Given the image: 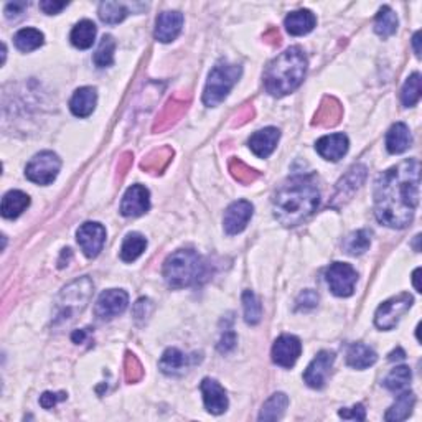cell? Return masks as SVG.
Instances as JSON below:
<instances>
[{
  "label": "cell",
  "mask_w": 422,
  "mask_h": 422,
  "mask_svg": "<svg viewBox=\"0 0 422 422\" xmlns=\"http://www.w3.org/2000/svg\"><path fill=\"white\" fill-rule=\"evenodd\" d=\"M419 160L409 158L380 175L375 185L378 221L389 228H406L419 203Z\"/></svg>",
  "instance_id": "1"
},
{
  "label": "cell",
  "mask_w": 422,
  "mask_h": 422,
  "mask_svg": "<svg viewBox=\"0 0 422 422\" xmlns=\"http://www.w3.org/2000/svg\"><path fill=\"white\" fill-rule=\"evenodd\" d=\"M320 192L314 175H296L274 196V217L284 226H297L316 210Z\"/></svg>",
  "instance_id": "2"
},
{
  "label": "cell",
  "mask_w": 422,
  "mask_h": 422,
  "mask_svg": "<svg viewBox=\"0 0 422 422\" xmlns=\"http://www.w3.org/2000/svg\"><path fill=\"white\" fill-rule=\"evenodd\" d=\"M307 73V56L301 47H290L267 66L264 85L272 96L296 91Z\"/></svg>",
  "instance_id": "3"
},
{
  "label": "cell",
  "mask_w": 422,
  "mask_h": 422,
  "mask_svg": "<svg viewBox=\"0 0 422 422\" xmlns=\"http://www.w3.org/2000/svg\"><path fill=\"white\" fill-rule=\"evenodd\" d=\"M205 276V262L195 251L178 249L164 264V277L171 289L196 284Z\"/></svg>",
  "instance_id": "4"
},
{
  "label": "cell",
  "mask_w": 422,
  "mask_h": 422,
  "mask_svg": "<svg viewBox=\"0 0 422 422\" xmlns=\"http://www.w3.org/2000/svg\"><path fill=\"white\" fill-rule=\"evenodd\" d=\"M241 76V66L231 63H218L211 69L208 81H206L205 92H203V103L208 108H217L221 104L224 98L230 94L233 86L236 85L237 79Z\"/></svg>",
  "instance_id": "5"
},
{
  "label": "cell",
  "mask_w": 422,
  "mask_h": 422,
  "mask_svg": "<svg viewBox=\"0 0 422 422\" xmlns=\"http://www.w3.org/2000/svg\"><path fill=\"white\" fill-rule=\"evenodd\" d=\"M92 294V282L90 277H83L71 282L61 290L58 298V314L56 320L73 319L78 312H83L86 303L90 302Z\"/></svg>",
  "instance_id": "6"
},
{
  "label": "cell",
  "mask_w": 422,
  "mask_h": 422,
  "mask_svg": "<svg viewBox=\"0 0 422 422\" xmlns=\"http://www.w3.org/2000/svg\"><path fill=\"white\" fill-rule=\"evenodd\" d=\"M61 169V160L53 152H40L28 162L25 175L30 182L37 185H50L58 177Z\"/></svg>",
  "instance_id": "7"
},
{
  "label": "cell",
  "mask_w": 422,
  "mask_h": 422,
  "mask_svg": "<svg viewBox=\"0 0 422 422\" xmlns=\"http://www.w3.org/2000/svg\"><path fill=\"white\" fill-rule=\"evenodd\" d=\"M412 305V297L409 294H399L398 297L389 298L386 301L380 309L376 310L375 315V323L378 328L381 330H393L398 325L401 316L411 309Z\"/></svg>",
  "instance_id": "8"
},
{
  "label": "cell",
  "mask_w": 422,
  "mask_h": 422,
  "mask_svg": "<svg viewBox=\"0 0 422 422\" xmlns=\"http://www.w3.org/2000/svg\"><path fill=\"white\" fill-rule=\"evenodd\" d=\"M358 274L350 264L333 262L327 271V282L330 290L338 297H350L355 292Z\"/></svg>",
  "instance_id": "9"
},
{
  "label": "cell",
  "mask_w": 422,
  "mask_h": 422,
  "mask_svg": "<svg viewBox=\"0 0 422 422\" xmlns=\"http://www.w3.org/2000/svg\"><path fill=\"white\" fill-rule=\"evenodd\" d=\"M127 303H129V296H127V292H124V290H106V292L99 296L98 302H96V316H99L101 320H111L114 316L121 315L127 309Z\"/></svg>",
  "instance_id": "10"
},
{
  "label": "cell",
  "mask_w": 422,
  "mask_h": 422,
  "mask_svg": "<svg viewBox=\"0 0 422 422\" xmlns=\"http://www.w3.org/2000/svg\"><path fill=\"white\" fill-rule=\"evenodd\" d=\"M333 362H335V355H333L332 351H320L314 358V362L307 366L305 373H303V381H305L310 388L322 389L325 382H327Z\"/></svg>",
  "instance_id": "11"
},
{
  "label": "cell",
  "mask_w": 422,
  "mask_h": 422,
  "mask_svg": "<svg viewBox=\"0 0 422 422\" xmlns=\"http://www.w3.org/2000/svg\"><path fill=\"white\" fill-rule=\"evenodd\" d=\"M78 244L81 246L83 253L87 258H96L103 251L106 243V230L99 223H85L81 224L78 233Z\"/></svg>",
  "instance_id": "12"
},
{
  "label": "cell",
  "mask_w": 422,
  "mask_h": 422,
  "mask_svg": "<svg viewBox=\"0 0 422 422\" xmlns=\"http://www.w3.org/2000/svg\"><path fill=\"white\" fill-rule=\"evenodd\" d=\"M302 353V343L294 335H282L272 346V360L282 368H292Z\"/></svg>",
  "instance_id": "13"
},
{
  "label": "cell",
  "mask_w": 422,
  "mask_h": 422,
  "mask_svg": "<svg viewBox=\"0 0 422 422\" xmlns=\"http://www.w3.org/2000/svg\"><path fill=\"white\" fill-rule=\"evenodd\" d=\"M149 208H151V193L142 185H132L129 190L126 192L124 198H122V217H140V214L147 213Z\"/></svg>",
  "instance_id": "14"
},
{
  "label": "cell",
  "mask_w": 422,
  "mask_h": 422,
  "mask_svg": "<svg viewBox=\"0 0 422 422\" xmlns=\"http://www.w3.org/2000/svg\"><path fill=\"white\" fill-rule=\"evenodd\" d=\"M253 205L246 200L235 201L224 213V231L228 235H237L248 226L249 219L253 218Z\"/></svg>",
  "instance_id": "15"
},
{
  "label": "cell",
  "mask_w": 422,
  "mask_h": 422,
  "mask_svg": "<svg viewBox=\"0 0 422 422\" xmlns=\"http://www.w3.org/2000/svg\"><path fill=\"white\" fill-rule=\"evenodd\" d=\"M364 178H366V167L364 165H355L348 170V174L343 177L337 185V192L333 195V206H337L338 201L345 203L346 200H350L351 195L362 187Z\"/></svg>",
  "instance_id": "16"
},
{
  "label": "cell",
  "mask_w": 422,
  "mask_h": 422,
  "mask_svg": "<svg viewBox=\"0 0 422 422\" xmlns=\"http://www.w3.org/2000/svg\"><path fill=\"white\" fill-rule=\"evenodd\" d=\"M201 393H203V401L206 411L211 414H223L228 409V398L221 385L217 380H211V378H205L201 381Z\"/></svg>",
  "instance_id": "17"
},
{
  "label": "cell",
  "mask_w": 422,
  "mask_h": 422,
  "mask_svg": "<svg viewBox=\"0 0 422 422\" xmlns=\"http://www.w3.org/2000/svg\"><path fill=\"white\" fill-rule=\"evenodd\" d=\"M183 15L180 12H164L158 15L155 25V38L162 43H169L182 32Z\"/></svg>",
  "instance_id": "18"
},
{
  "label": "cell",
  "mask_w": 422,
  "mask_h": 422,
  "mask_svg": "<svg viewBox=\"0 0 422 422\" xmlns=\"http://www.w3.org/2000/svg\"><path fill=\"white\" fill-rule=\"evenodd\" d=\"M315 149L325 160L337 162L348 152V137L345 134L325 135V137L316 140Z\"/></svg>",
  "instance_id": "19"
},
{
  "label": "cell",
  "mask_w": 422,
  "mask_h": 422,
  "mask_svg": "<svg viewBox=\"0 0 422 422\" xmlns=\"http://www.w3.org/2000/svg\"><path fill=\"white\" fill-rule=\"evenodd\" d=\"M279 137H280L279 129H276V127H266V129L258 130L256 134L251 135L249 147L258 157L267 158L276 151Z\"/></svg>",
  "instance_id": "20"
},
{
  "label": "cell",
  "mask_w": 422,
  "mask_h": 422,
  "mask_svg": "<svg viewBox=\"0 0 422 422\" xmlns=\"http://www.w3.org/2000/svg\"><path fill=\"white\" fill-rule=\"evenodd\" d=\"M96 103H98L96 90L86 86L76 90L71 101H69V108H71V112L76 117H87L96 109Z\"/></svg>",
  "instance_id": "21"
},
{
  "label": "cell",
  "mask_w": 422,
  "mask_h": 422,
  "mask_svg": "<svg viewBox=\"0 0 422 422\" xmlns=\"http://www.w3.org/2000/svg\"><path fill=\"white\" fill-rule=\"evenodd\" d=\"M315 25H316L315 15L310 10H305V8L289 13V15L285 17V28H287V32L290 35H294V37L307 35L314 30Z\"/></svg>",
  "instance_id": "22"
},
{
  "label": "cell",
  "mask_w": 422,
  "mask_h": 422,
  "mask_svg": "<svg viewBox=\"0 0 422 422\" xmlns=\"http://www.w3.org/2000/svg\"><path fill=\"white\" fill-rule=\"evenodd\" d=\"M412 144L411 132H409L407 126L403 122H396L386 134V147H388L389 153H403L406 152Z\"/></svg>",
  "instance_id": "23"
},
{
  "label": "cell",
  "mask_w": 422,
  "mask_h": 422,
  "mask_svg": "<svg viewBox=\"0 0 422 422\" xmlns=\"http://www.w3.org/2000/svg\"><path fill=\"white\" fill-rule=\"evenodd\" d=\"M30 196L20 190H12L6 193L2 198V217L7 219H13L20 217L24 211L28 208Z\"/></svg>",
  "instance_id": "24"
},
{
  "label": "cell",
  "mask_w": 422,
  "mask_h": 422,
  "mask_svg": "<svg viewBox=\"0 0 422 422\" xmlns=\"http://www.w3.org/2000/svg\"><path fill=\"white\" fill-rule=\"evenodd\" d=\"M378 356L375 350L363 343H353L346 353V363L355 369H366L376 363Z\"/></svg>",
  "instance_id": "25"
},
{
  "label": "cell",
  "mask_w": 422,
  "mask_h": 422,
  "mask_svg": "<svg viewBox=\"0 0 422 422\" xmlns=\"http://www.w3.org/2000/svg\"><path fill=\"white\" fill-rule=\"evenodd\" d=\"M414 404H416L414 393H411V391H407V389L403 391L401 396H398L396 403L389 407V411L386 412L385 419L393 421V422L407 419V417L411 416Z\"/></svg>",
  "instance_id": "26"
},
{
  "label": "cell",
  "mask_w": 422,
  "mask_h": 422,
  "mask_svg": "<svg viewBox=\"0 0 422 422\" xmlns=\"http://www.w3.org/2000/svg\"><path fill=\"white\" fill-rule=\"evenodd\" d=\"M341 117V106L337 99L333 98H325L320 104V109L315 114L314 124L322 126V127H330L335 126Z\"/></svg>",
  "instance_id": "27"
},
{
  "label": "cell",
  "mask_w": 422,
  "mask_h": 422,
  "mask_svg": "<svg viewBox=\"0 0 422 422\" xmlns=\"http://www.w3.org/2000/svg\"><path fill=\"white\" fill-rule=\"evenodd\" d=\"M96 25L91 20H81L79 24L74 25L71 32V43L79 50H87L92 47L96 40Z\"/></svg>",
  "instance_id": "28"
},
{
  "label": "cell",
  "mask_w": 422,
  "mask_h": 422,
  "mask_svg": "<svg viewBox=\"0 0 422 422\" xmlns=\"http://www.w3.org/2000/svg\"><path fill=\"white\" fill-rule=\"evenodd\" d=\"M289 406V398L284 393L272 394L261 409L259 421H277L284 416L285 409Z\"/></svg>",
  "instance_id": "29"
},
{
  "label": "cell",
  "mask_w": 422,
  "mask_h": 422,
  "mask_svg": "<svg viewBox=\"0 0 422 422\" xmlns=\"http://www.w3.org/2000/svg\"><path fill=\"white\" fill-rule=\"evenodd\" d=\"M145 248H147V239L139 233H130V235L126 236L124 243H122L121 248V258L122 261L132 262L135 261L140 254L144 253Z\"/></svg>",
  "instance_id": "30"
},
{
  "label": "cell",
  "mask_w": 422,
  "mask_h": 422,
  "mask_svg": "<svg viewBox=\"0 0 422 422\" xmlns=\"http://www.w3.org/2000/svg\"><path fill=\"white\" fill-rule=\"evenodd\" d=\"M411 380H412L411 369L407 366H398L385 378L382 385H385V388L393 391V393H403V391L409 389Z\"/></svg>",
  "instance_id": "31"
},
{
  "label": "cell",
  "mask_w": 422,
  "mask_h": 422,
  "mask_svg": "<svg viewBox=\"0 0 422 422\" xmlns=\"http://www.w3.org/2000/svg\"><path fill=\"white\" fill-rule=\"evenodd\" d=\"M396 30H398V15L393 8L382 7L376 15L375 32L382 38H388L396 33Z\"/></svg>",
  "instance_id": "32"
},
{
  "label": "cell",
  "mask_w": 422,
  "mask_h": 422,
  "mask_svg": "<svg viewBox=\"0 0 422 422\" xmlns=\"http://www.w3.org/2000/svg\"><path fill=\"white\" fill-rule=\"evenodd\" d=\"M43 33L37 28H22L19 33L15 35L13 42H15V47L19 48L20 51H33L43 45Z\"/></svg>",
  "instance_id": "33"
},
{
  "label": "cell",
  "mask_w": 422,
  "mask_h": 422,
  "mask_svg": "<svg viewBox=\"0 0 422 422\" xmlns=\"http://www.w3.org/2000/svg\"><path fill=\"white\" fill-rule=\"evenodd\" d=\"M188 358L177 348H169L160 360V369L165 375H177L187 368Z\"/></svg>",
  "instance_id": "34"
},
{
  "label": "cell",
  "mask_w": 422,
  "mask_h": 422,
  "mask_svg": "<svg viewBox=\"0 0 422 422\" xmlns=\"http://www.w3.org/2000/svg\"><path fill=\"white\" fill-rule=\"evenodd\" d=\"M369 244H371V235L366 230H360L351 233L346 237L345 243H343V249L351 254V256H360V254H363L369 248Z\"/></svg>",
  "instance_id": "35"
},
{
  "label": "cell",
  "mask_w": 422,
  "mask_h": 422,
  "mask_svg": "<svg viewBox=\"0 0 422 422\" xmlns=\"http://www.w3.org/2000/svg\"><path fill=\"white\" fill-rule=\"evenodd\" d=\"M127 8L119 2H103L99 6V19L108 25L121 24L126 19Z\"/></svg>",
  "instance_id": "36"
},
{
  "label": "cell",
  "mask_w": 422,
  "mask_h": 422,
  "mask_svg": "<svg viewBox=\"0 0 422 422\" xmlns=\"http://www.w3.org/2000/svg\"><path fill=\"white\" fill-rule=\"evenodd\" d=\"M114 50H116V42L111 35H104L101 40L98 50L94 53V65L98 68H108L114 61Z\"/></svg>",
  "instance_id": "37"
},
{
  "label": "cell",
  "mask_w": 422,
  "mask_h": 422,
  "mask_svg": "<svg viewBox=\"0 0 422 422\" xmlns=\"http://www.w3.org/2000/svg\"><path fill=\"white\" fill-rule=\"evenodd\" d=\"M419 99H421V74L412 73L411 76L407 78L406 85L403 87L401 101L406 108H412V106L419 103Z\"/></svg>",
  "instance_id": "38"
},
{
  "label": "cell",
  "mask_w": 422,
  "mask_h": 422,
  "mask_svg": "<svg viewBox=\"0 0 422 422\" xmlns=\"http://www.w3.org/2000/svg\"><path fill=\"white\" fill-rule=\"evenodd\" d=\"M243 307H244V319L249 325H256L261 322L262 307L259 303L258 297L251 290H244L243 294Z\"/></svg>",
  "instance_id": "39"
},
{
  "label": "cell",
  "mask_w": 422,
  "mask_h": 422,
  "mask_svg": "<svg viewBox=\"0 0 422 422\" xmlns=\"http://www.w3.org/2000/svg\"><path fill=\"white\" fill-rule=\"evenodd\" d=\"M171 158V151L170 149H162V151L152 152L145 160L142 162V169L147 171H160L165 169V165L169 164Z\"/></svg>",
  "instance_id": "40"
},
{
  "label": "cell",
  "mask_w": 422,
  "mask_h": 422,
  "mask_svg": "<svg viewBox=\"0 0 422 422\" xmlns=\"http://www.w3.org/2000/svg\"><path fill=\"white\" fill-rule=\"evenodd\" d=\"M185 108H187L185 103H180V101H177V99H171L170 103L167 104L164 112H162L160 119L157 121L155 129H157V127H158V129H165V127H169L171 122L177 121V117L180 116V114H182Z\"/></svg>",
  "instance_id": "41"
},
{
  "label": "cell",
  "mask_w": 422,
  "mask_h": 422,
  "mask_svg": "<svg viewBox=\"0 0 422 422\" xmlns=\"http://www.w3.org/2000/svg\"><path fill=\"white\" fill-rule=\"evenodd\" d=\"M230 169L233 171V175H235V178L237 180V182H241V183H253L254 180L258 178L256 171H254L253 169H249V167L246 165L244 162L237 160V158H235V160H231Z\"/></svg>",
  "instance_id": "42"
},
{
  "label": "cell",
  "mask_w": 422,
  "mask_h": 422,
  "mask_svg": "<svg viewBox=\"0 0 422 422\" xmlns=\"http://www.w3.org/2000/svg\"><path fill=\"white\" fill-rule=\"evenodd\" d=\"M142 364L139 363V360L134 355L127 353L126 356V380L129 382H135L142 378Z\"/></svg>",
  "instance_id": "43"
},
{
  "label": "cell",
  "mask_w": 422,
  "mask_h": 422,
  "mask_svg": "<svg viewBox=\"0 0 422 422\" xmlns=\"http://www.w3.org/2000/svg\"><path fill=\"white\" fill-rule=\"evenodd\" d=\"M319 303V296L314 292V290H303L297 301V309H312Z\"/></svg>",
  "instance_id": "44"
},
{
  "label": "cell",
  "mask_w": 422,
  "mask_h": 422,
  "mask_svg": "<svg viewBox=\"0 0 422 422\" xmlns=\"http://www.w3.org/2000/svg\"><path fill=\"white\" fill-rule=\"evenodd\" d=\"M65 399H66V393H50V391H47V393H43L42 398H40V404H42V407L51 409L60 401H65Z\"/></svg>",
  "instance_id": "45"
},
{
  "label": "cell",
  "mask_w": 422,
  "mask_h": 422,
  "mask_svg": "<svg viewBox=\"0 0 422 422\" xmlns=\"http://www.w3.org/2000/svg\"><path fill=\"white\" fill-rule=\"evenodd\" d=\"M340 417L343 419H353V421H364L366 417V411H364L363 404H356L351 409H341Z\"/></svg>",
  "instance_id": "46"
},
{
  "label": "cell",
  "mask_w": 422,
  "mask_h": 422,
  "mask_svg": "<svg viewBox=\"0 0 422 422\" xmlns=\"http://www.w3.org/2000/svg\"><path fill=\"white\" fill-rule=\"evenodd\" d=\"M66 6H68V2H56V0H43V2H40V8H42L47 15H56V13H60Z\"/></svg>",
  "instance_id": "47"
},
{
  "label": "cell",
  "mask_w": 422,
  "mask_h": 422,
  "mask_svg": "<svg viewBox=\"0 0 422 422\" xmlns=\"http://www.w3.org/2000/svg\"><path fill=\"white\" fill-rule=\"evenodd\" d=\"M25 8H26V3L25 2H10V3H7L6 17H7L8 20L19 19V17H22V13L25 12Z\"/></svg>",
  "instance_id": "48"
},
{
  "label": "cell",
  "mask_w": 422,
  "mask_h": 422,
  "mask_svg": "<svg viewBox=\"0 0 422 422\" xmlns=\"http://www.w3.org/2000/svg\"><path fill=\"white\" fill-rule=\"evenodd\" d=\"M236 346V335L233 332H226L221 338V341H219L218 350L221 351V353H230V351Z\"/></svg>",
  "instance_id": "49"
},
{
  "label": "cell",
  "mask_w": 422,
  "mask_h": 422,
  "mask_svg": "<svg viewBox=\"0 0 422 422\" xmlns=\"http://www.w3.org/2000/svg\"><path fill=\"white\" fill-rule=\"evenodd\" d=\"M71 338H73L74 343H83L86 338V332H85V330H76V332H74L71 335Z\"/></svg>",
  "instance_id": "50"
},
{
  "label": "cell",
  "mask_w": 422,
  "mask_h": 422,
  "mask_svg": "<svg viewBox=\"0 0 422 422\" xmlns=\"http://www.w3.org/2000/svg\"><path fill=\"white\" fill-rule=\"evenodd\" d=\"M404 358H406V353H404V351L401 348H398V353H396V351H393V353L389 355L391 362H394V360H404Z\"/></svg>",
  "instance_id": "51"
},
{
  "label": "cell",
  "mask_w": 422,
  "mask_h": 422,
  "mask_svg": "<svg viewBox=\"0 0 422 422\" xmlns=\"http://www.w3.org/2000/svg\"><path fill=\"white\" fill-rule=\"evenodd\" d=\"M421 33L417 32V33H414V38H412V43H414V51H416V55L417 56H421V48H419V42H421Z\"/></svg>",
  "instance_id": "52"
},
{
  "label": "cell",
  "mask_w": 422,
  "mask_h": 422,
  "mask_svg": "<svg viewBox=\"0 0 422 422\" xmlns=\"http://www.w3.org/2000/svg\"><path fill=\"white\" fill-rule=\"evenodd\" d=\"M419 274H421V269H416V271H414V285H416V290H417V292H421V285H419Z\"/></svg>",
  "instance_id": "53"
}]
</instances>
